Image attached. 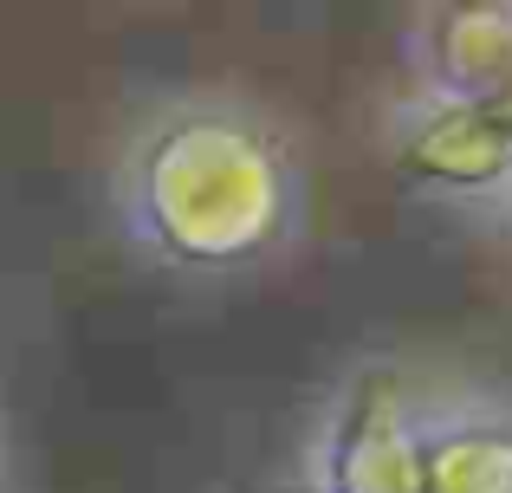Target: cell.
I'll list each match as a JSON object with an SVG mask.
<instances>
[{
    "label": "cell",
    "instance_id": "6da1fadb",
    "mask_svg": "<svg viewBox=\"0 0 512 493\" xmlns=\"http://www.w3.org/2000/svg\"><path fill=\"white\" fill-rule=\"evenodd\" d=\"M111 221L130 260L169 286H253L312 241V169L260 98L169 91L117 137Z\"/></svg>",
    "mask_w": 512,
    "mask_h": 493
},
{
    "label": "cell",
    "instance_id": "7a4b0ae2",
    "mask_svg": "<svg viewBox=\"0 0 512 493\" xmlns=\"http://www.w3.org/2000/svg\"><path fill=\"white\" fill-rule=\"evenodd\" d=\"M415 455H422V493H512L506 416L415 422Z\"/></svg>",
    "mask_w": 512,
    "mask_h": 493
}]
</instances>
